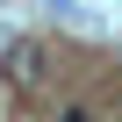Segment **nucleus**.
Here are the masks:
<instances>
[{
	"mask_svg": "<svg viewBox=\"0 0 122 122\" xmlns=\"http://www.w3.org/2000/svg\"><path fill=\"white\" fill-rule=\"evenodd\" d=\"M43 65H50L43 43H7V57H0V72H7L15 86H36V79H43Z\"/></svg>",
	"mask_w": 122,
	"mask_h": 122,
	"instance_id": "nucleus-1",
	"label": "nucleus"
},
{
	"mask_svg": "<svg viewBox=\"0 0 122 122\" xmlns=\"http://www.w3.org/2000/svg\"><path fill=\"white\" fill-rule=\"evenodd\" d=\"M57 122H86V108H65V115H57Z\"/></svg>",
	"mask_w": 122,
	"mask_h": 122,
	"instance_id": "nucleus-2",
	"label": "nucleus"
}]
</instances>
